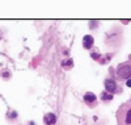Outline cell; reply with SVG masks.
Segmentation results:
<instances>
[{
    "label": "cell",
    "instance_id": "6da1fadb",
    "mask_svg": "<svg viewBox=\"0 0 131 125\" xmlns=\"http://www.w3.org/2000/svg\"><path fill=\"white\" fill-rule=\"evenodd\" d=\"M117 121L119 125H131V103H125L117 112Z\"/></svg>",
    "mask_w": 131,
    "mask_h": 125
},
{
    "label": "cell",
    "instance_id": "7a4b0ae2",
    "mask_svg": "<svg viewBox=\"0 0 131 125\" xmlns=\"http://www.w3.org/2000/svg\"><path fill=\"white\" fill-rule=\"evenodd\" d=\"M118 79H127L131 78V63H122L117 67Z\"/></svg>",
    "mask_w": 131,
    "mask_h": 125
},
{
    "label": "cell",
    "instance_id": "3957f363",
    "mask_svg": "<svg viewBox=\"0 0 131 125\" xmlns=\"http://www.w3.org/2000/svg\"><path fill=\"white\" fill-rule=\"evenodd\" d=\"M105 88H106L107 92L113 94V92L117 91V83L114 81H110V79H106V81H105Z\"/></svg>",
    "mask_w": 131,
    "mask_h": 125
},
{
    "label": "cell",
    "instance_id": "277c9868",
    "mask_svg": "<svg viewBox=\"0 0 131 125\" xmlns=\"http://www.w3.org/2000/svg\"><path fill=\"white\" fill-rule=\"evenodd\" d=\"M93 45V37L92 36H85L84 40H83V46L85 49H91Z\"/></svg>",
    "mask_w": 131,
    "mask_h": 125
},
{
    "label": "cell",
    "instance_id": "5b68a950",
    "mask_svg": "<svg viewBox=\"0 0 131 125\" xmlns=\"http://www.w3.org/2000/svg\"><path fill=\"white\" fill-rule=\"evenodd\" d=\"M43 120H45V122H46L47 125H52V124H55L57 117H55V115H54V113H47Z\"/></svg>",
    "mask_w": 131,
    "mask_h": 125
},
{
    "label": "cell",
    "instance_id": "8992f818",
    "mask_svg": "<svg viewBox=\"0 0 131 125\" xmlns=\"http://www.w3.org/2000/svg\"><path fill=\"white\" fill-rule=\"evenodd\" d=\"M84 99H85V101H86V103H93V101L96 100V96L93 95V94H86L85 96H84Z\"/></svg>",
    "mask_w": 131,
    "mask_h": 125
},
{
    "label": "cell",
    "instance_id": "52a82bcc",
    "mask_svg": "<svg viewBox=\"0 0 131 125\" xmlns=\"http://www.w3.org/2000/svg\"><path fill=\"white\" fill-rule=\"evenodd\" d=\"M102 99H104V100H112V95H105V94H104V95H102Z\"/></svg>",
    "mask_w": 131,
    "mask_h": 125
},
{
    "label": "cell",
    "instance_id": "ba28073f",
    "mask_svg": "<svg viewBox=\"0 0 131 125\" xmlns=\"http://www.w3.org/2000/svg\"><path fill=\"white\" fill-rule=\"evenodd\" d=\"M128 87H131V79H128V81H127V83H126Z\"/></svg>",
    "mask_w": 131,
    "mask_h": 125
}]
</instances>
